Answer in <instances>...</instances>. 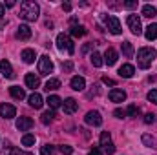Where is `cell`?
<instances>
[{
    "mask_svg": "<svg viewBox=\"0 0 157 155\" xmlns=\"http://www.w3.org/2000/svg\"><path fill=\"white\" fill-rule=\"evenodd\" d=\"M39 13H40V7L37 2H33V0H26V2H22L20 4V18L22 20H26V22H35L37 18H39Z\"/></svg>",
    "mask_w": 157,
    "mask_h": 155,
    "instance_id": "1",
    "label": "cell"
},
{
    "mask_svg": "<svg viewBox=\"0 0 157 155\" xmlns=\"http://www.w3.org/2000/svg\"><path fill=\"white\" fill-rule=\"evenodd\" d=\"M157 51L154 47H141L139 53H137V64L141 70H148L152 66V62L155 60Z\"/></svg>",
    "mask_w": 157,
    "mask_h": 155,
    "instance_id": "2",
    "label": "cell"
},
{
    "mask_svg": "<svg viewBox=\"0 0 157 155\" xmlns=\"http://www.w3.org/2000/svg\"><path fill=\"white\" fill-rule=\"evenodd\" d=\"M57 47H59L60 51H66V53H70V55H73V53H75L73 40L70 39L66 33H60V35L57 37Z\"/></svg>",
    "mask_w": 157,
    "mask_h": 155,
    "instance_id": "3",
    "label": "cell"
},
{
    "mask_svg": "<svg viewBox=\"0 0 157 155\" xmlns=\"http://www.w3.org/2000/svg\"><path fill=\"white\" fill-rule=\"evenodd\" d=\"M126 24H128V28H130V31L133 35H141L143 33V24H141V18L137 15H128Z\"/></svg>",
    "mask_w": 157,
    "mask_h": 155,
    "instance_id": "4",
    "label": "cell"
},
{
    "mask_svg": "<svg viewBox=\"0 0 157 155\" xmlns=\"http://www.w3.org/2000/svg\"><path fill=\"white\" fill-rule=\"evenodd\" d=\"M39 73L40 75H49L53 73V62L48 55H42L39 59Z\"/></svg>",
    "mask_w": 157,
    "mask_h": 155,
    "instance_id": "5",
    "label": "cell"
},
{
    "mask_svg": "<svg viewBox=\"0 0 157 155\" xmlns=\"http://www.w3.org/2000/svg\"><path fill=\"white\" fill-rule=\"evenodd\" d=\"M104 22H106V28L112 35H121L122 33V28H121V22H119L117 17H106Z\"/></svg>",
    "mask_w": 157,
    "mask_h": 155,
    "instance_id": "6",
    "label": "cell"
},
{
    "mask_svg": "<svg viewBox=\"0 0 157 155\" xmlns=\"http://www.w3.org/2000/svg\"><path fill=\"white\" fill-rule=\"evenodd\" d=\"M84 120H86V124H90V126H101V124H102V117H101L99 112H95V110L88 112L86 117H84Z\"/></svg>",
    "mask_w": 157,
    "mask_h": 155,
    "instance_id": "7",
    "label": "cell"
},
{
    "mask_svg": "<svg viewBox=\"0 0 157 155\" xmlns=\"http://www.w3.org/2000/svg\"><path fill=\"white\" fill-rule=\"evenodd\" d=\"M17 115V108L13 104H7V102H2L0 104V117L4 119H13Z\"/></svg>",
    "mask_w": 157,
    "mask_h": 155,
    "instance_id": "8",
    "label": "cell"
},
{
    "mask_svg": "<svg viewBox=\"0 0 157 155\" xmlns=\"http://www.w3.org/2000/svg\"><path fill=\"white\" fill-rule=\"evenodd\" d=\"M33 128V119H29V117H18V120H17V130L18 131H29Z\"/></svg>",
    "mask_w": 157,
    "mask_h": 155,
    "instance_id": "9",
    "label": "cell"
},
{
    "mask_svg": "<svg viewBox=\"0 0 157 155\" xmlns=\"http://www.w3.org/2000/svg\"><path fill=\"white\" fill-rule=\"evenodd\" d=\"M17 39L18 40H28L31 39V28L28 24H20L18 29H17Z\"/></svg>",
    "mask_w": 157,
    "mask_h": 155,
    "instance_id": "10",
    "label": "cell"
},
{
    "mask_svg": "<svg viewBox=\"0 0 157 155\" xmlns=\"http://www.w3.org/2000/svg\"><path fill=\"white\" fill-rule=\"evenodd\" d=\"M110 100H112V102H124V100H126V91L113 88V89L110 91Z\"/></svg>",
    "mask_w": 157,
    "mask_h": 155,
    "instance_id": "11",
    "label": "cell"
},
{
    "mask_svg": "<svg viewBox=\"0 0 157 155\" xmlns=\"http://www.w3.org/2000/svg\"><path fill=\"white\" fill-rule=\"evenodd\" d=\"M117 59H119L117 51H115L113 47H108V49H106V53H104V64H108V66H113V64L117 62Z\"/></svg>",
    "mask_w": 157,
    "mask_h": 155,
    "instance_id": "12",
    "label": "cell"
},
{
    "mask_svg": "<svg viewBox=\"0 0 157 155\" xmlns=\"http://www.w3.org/2000/svg\"><path fill=\"white\" fill-rule=\"evenodd\" d=\"M62 108H64V113H75L78 108V102L75 100V99H66L64 102H62Z\"/></svg>",
    "mask_w": 157,
    "mask_h": 155,
    "instance_id": "13",
    "label": "cell"
},
{
    "mask_svg": "<svg viewBox=\"0 0 157 155\" xmlns=\"http://www.w3.org/2000/svg\"><path fill=\"white\" fill-rule=\"evenodd\" d=\"M0 73H2L6 78H13V77H15V73H13V68H11L9 60H0Z\"/></svg>",
    "mask_w": 157,
    "mask_h": 155,
    "instance_id": "14",
    "label": "cell"
},
{
    "mask_svg": "<svg viewBox=\"0 0 157 155\" xmlns=\"http://www.w3.org/2000/svg\"><path fill=\"white\" fill-rule=\"evenodd\" d=\"M133 73H135V68L132 64H122L119 68V77H122V78H132Z\"/></svg>",
    "mask_w": 157,
    "mask_h": 155,
    "instance_id": "15",
    "label": "cell"
},
{
    "mask_svg": "<svg viewBox=\"0 0 157 155\" xmlns=\"http://www.w3.org/2000/svg\"><path fill=\"white\" fill-rule=\"evenodd\" d=\"M24 80H26V86L31 88V89H37L40 86V78H39V75H35V73H28Z\"/></svg>",
    "mask_w": 157,
    "mask_h": 155,
    "instance_id": "16",
    "label": "cell"
},
{
    "mask_svg": "<svg viewBox=\"0 0 157 155\" xmlns=\"http://www.w3.org/2000/svg\"><path fill=\"white\" fill-rule=\"evenodd\" d=\"M29 106L31 108H35V110H40L42 108V104H44V99H42V95L40 93H33V95H29Z\"/></svg>",
    "mask_w": 157,
    "mask_h": 155,
    "instance_id": "17",
    "label": "cell"
},
{
    "mask_svg": "<svg viewBox=\"0 0 157 155\" xmlns=\"http://www.w3.org/2000/svg\"><path fill=\"white\" fill-rule=\"evenodd\" d=\"M20 57H22V60H24L26 64H33V62H35V59H37V53H35V49H29V47H28V49H24V51H22V55H20Z\"/></svg>",
    "mask_w": 157,
    "mask_h": 155,
    "instance_id": "18",
    "label": "cell"
},
{
    "mask_svg": "<svg viewBox=\"0 0 157 155\" xmlns=\"http://www.w3.org/2000/svg\"><path fill=\"white\" fill-rule=\"evenodd\" d=\"M9 93H11V97H13V99H17V100L26 99V91H24L20 86H11V88H9Z\"/></svg>",
    "mask_w": 157,
    "mask_h": 155,
    "instance_id": "19",
    "label": "cell"
},
{
    "mask_svg": "<svg viewBox=\"0 0 157 155\" xmlns=\"http://www.w3.org/2000/svg\"><path fill=\"white\" fill-rule=\"evenodd\" d=\"M141 13H143V17H146V18H154V17L157 15V7L152 6V4H144Z\"/></svg>",
    "mask_w": 157,
    "mask_h": 155,
    "instance_id": "20",
    "label": "cell"
},
{
    "mask_svg": "<svg viewBox=\"0 0 157 155\" xmlns=\"http://www.w3.org/2000/svg\"><path fill=\"white\" fill-rule=\"evenodd\" d=\"M70 84H71V89H75V91H82L86 88V80L82 77H73Z\"/></svg>",
    "mask_w": 157,
    "mask_h": 155,
    "instance_id": "21",
    "label": "cell"
},
{
    "mask_svg": "<svg viewBox=\"0 0 157 155\" xmlns=\"http://www.w3.org/2000/svg\"><path fill=\"white\" fill-rule=\"evenodd\" d=\"M121 47H122V55H124L126 59H132V57H133V44H132V42L126 40V42H122Z\"/></svg>",
    "mask_w": 157,
    "mask_h": 155,
    "instance_id": "22",
    "label": "cell"
},
{
    "mask_svg": "<svg viewBox=\"0 0 157 155\" xmlns=\"http://www.w3.org/2000/svg\"><path fill=\"white\" fill-rule=\"evenodd\" d=\"M144 37L146 40H155L157 39V24H150L144 31Z\"/></svg>",
    "mask_w": 157,
    "mask_h": 155,
    "instance_id": "23",
    "label": "cell"
},
{
    "mask_svg": "<svg viewBox=\"0 0 157 155\" xmlns=\"http://www.w3.org/2000/svg\"><path fill=\"white\" fill-rule=\"evenodd\" d=\"M48 106H49L51 110H59V108L62 106V100H60V97H57V95H51V97L48 99Z\"/></svg>",
    "mask_w": 157,
    "mask_h": 155,
    "instance_id": "24",
    "label": "cell"
},
{
    "mask_svg": "<svg viewBox=\"0 0 157 155\" xmlns=\"http://www.w3.org/2000/svg\"><path fill=\"white\" fill-rule=\"evenodd\" d=\"M143 144L148 146V148H157V139L152 137V135H148V133H144L143 135Z\"/></svg>",
    "mask_w": 157,
    "mask_h": 155,
    "instance_id": "25",
    "label": "cell"
},
{
    "mask_svg": "<svg viewBox=\"0 0 157 155\" xmlns=\"http://www.w3.org/2000/svg\"><path fill=\"white\" fill-rule=\"evenodd\" d=\"M90 60H91V64H93L95 68H101V66L104 64V60H102V55H101V53H97V51H93V53H91Z\"/></svg>",
    "mask_w": 157,
    "mask_h": 155,
    "instance_id": "26",
    "label": "cell"
},
{
    "mask_svg": "<svg viewBox=\"0 0 157 155\" xmlns=\"http://www.w3.org/2000/svg\"><path fill=\"white\" fill-rule=\"evenodd\" d=\"M60 88V80L59 78H49L48 82H46V91H55V89H59Z\"/></svg>",
    "mask_w": 157,
    "mask_h": 155,
    "instance_id": "27",
    "label": "cell"
},
{
    "mask_svg": "<svg viewBox=\"0 0 157 155\" xmlns=\"http://www.w3.org/2000/svg\"><path fill=\"white\" fill-rule=\"evenodd\" d=\"M40 155H57V148L53 144H44L40 148Z\"/></svg>",
    "mask_w": 157,
    "mask_h": 155,
    "instance_id": "28",
    "label": "cell"
},
{
    "mask_svg": "<svg viewBox=\"0 0 157 155\" xmlns=\"http://www.w3.org/2000/svg\"><path fill=\"white\" fill-rule=\"evenodd\" d=\"M86 33H88V31H86L84 26H73V28H71V35H73V37H84Z\"/></svg>",
    "mask_w": 157,
    "mask_h": 155,
    "instance_id": "29",
    "label": "cell"
},
{
    "mask_svg": "<svg viewBox=\"0 0 157 155\" xmlns=\"http://www.w3.org/2000/svg\"><path fill=\"white\" fill-rule=\"evenodd\" d=\"M33 144H35V135L26 133V135L22 137V146H33Z\"/></svg>",
    "mask_w": 157,
    "mask_h": 155,
    "instance_id": "30",
    "label": "cell"
},
{
    "mask_svg": "<svg viewBox=\"0 0 157 155\" xmlns=\"http://www.w3.org/2000/svg\"><path fill=\"white\" fill-rule=\"evenodd\" d=\"M112 142V135H110V131H102L101 133V146L104 148V146H108Z\"/></svg>",
    "mask_w": 157,
    "mask_h": 155,
    "instance_id": "31",
    "label": "cell"
},
{
    "mask_svg": "<svg viewBox=\"0 0 157 155\" xmlns=\"http://www.w3.org/2000/svg\"><path fill=\"white\" fill-rule=\"evenodd\" d=\"M53 119H55V113H53V112H46V113H42V117H40L42 124H49Z\"/></svg>",
    "mask_w": 157,
    "mask_h": 155,
    "instance_id": "32",
    "label": "cell"
},
{
    "mask_svg": "<svg viewBox=\"0 0 157 155\" xmlns=\"http://www.w3.org/2000/svg\"><path fill=\"white\" fill-rule=\"evenodd\" d=\"M2 155H20V150L15 148V146H6L4 152H2Z\"/></svg>",
    "mask_w": 157,
    "mask_h": 155,
    "instance_id": "33",
    "label": "cell"
},
{
    "mask_svg": "<svg viewBox=\"0 0 157 155\" xmlns=\"http://www.w3.org/2000/svg\"><path fill=\"white\" fill-rule=\"evenodd\" d=\"M126 115H128V117H137V115H139V108H137L135 104H130V106H128V110H126Z\"/></svg>",
    "mask_w": 157,
    "mask_h": 155,
    "instance_id": "34",
    "label": "cell"
},
{
    "mask_svg": "<svg viewBox=\"0 0 157 155\" xmlns=\"http://www.w3.org/2000/svg\"><path fill=\"white\" fill-rule=\"evenodd\" d=\"M148 100L152 102V104H157V89H152V91H148Z\"/></svg>",
    "mask_w": 157,
    "mask_h": 155,
    "instance_id": "35",
    "label": "cell"
},
{
    "mask_svg": "<svg viewBox=\"0 0 157 155\" xmlns=\"http://www.w3.org/2000/svg\"><path fill=\"white\" fill-rule=\"evenodd\" d=\"M60 152H62L64 155H71L73 153V148H71L70 144H62V146H60Z\"/></svg>",
    "mask_w": 157,
    "mask_h": 155,
    "instance_id": "36",
    "label": "cell"
},
{
    "mask_svg": "<svg viewBox=\"0 0 157 155\" xmlns=\"http://www.w3.org/2000/svg\"><path fill=\"white\" fill-rule=\"evenodd\" d=\"M155 122V115L154 113H146L144 115V124H154Z\"/></svg>",
    "mask_w": 157,
    "mask_h": 155,
    "instance_id": "37",
    "label": "cell"
},
{
    "mask_svg": "<svg viewBox=\"0 0 157 155\" xmlns=\"http://www.w3.org/2000/svg\"><path fill=\"white\" fill-rule=\"evenodd\" d=\"M104 152H106L108 155H113V153H115V146H113V142H110L108 146H104Z\"/></svg>",
    "mask_w": 157,
    "mask_h": 155,
    "instance_id": "38",
    "label": "cell"
},
{
    "mask_svg": "<svg viewBox=\"0 0 157 155\" xmlns=\"http://www.w3.org/2000/svg\"><path fill=\"white\" fill-rule=\"evenodd\" d=\"M113 115L117 117V119H124V117H126V112H124V110H121V108H117V110L113 112Z\"/></svg>",
    "mask_w": 157,
    "mask_h": 155,
    "instance_id": "39",
    "label": "cell"
},
{
    "mask_svg": "<svg viewBox=\"0 0 157 155\" xmlns=\"http://www.w3.org/2000/svg\"><path fill=\"white\" fill-rule=\"evenodd\" d=\"M122 6H124V7H128V9H132V7H135V6H137V2H133V0H126Z\"/></svg>",
    "mask_w": 157,
    "mask_h": 155,
    "instance_id": "40",
    "label": "cell"
},
{
    "mask_svg": "<svg viewBox=\"0 0 157 155\" xmlns=\"http://www.w3.org/2000/svg\"><path fill=\"white\" fill-rule=\"evenodd\" d=\"M62 70H64V71H71V70H73V62H64V64H62Z\"/></svg>",
    "mask_w": 157,
    "mask_h": 155,
    "instance_id": "41",
    "label": "cell"
},
{
    "mask_svg": "<svg viewBox=\"0 0 157 155\" xmlns=\"http://www.w3.org/2000/svg\"><path fill=\"white\" fill-rule=\"evenodd\" d=\"M88 155H102V150L95 146V148H91V150H90V153H88Z\"/></svg>",
    "mask_w": 157,
    "mask_h": 155,
    "instance_id": "42",
    "label": "cell"
},
{
    "mask_svg": "<svg viewBox=\"0 0 157 155\" xmlns=\"http://www.w3.org/2000/svg\"><path fill=\"white\" fill-rule=\"evenodd\" d=\"M102 82L108 84V86H115V80H112V78H108V77H102Z\"/></svg>",
    "mask_w": 157,
    "mask_h": 155,
    "instance_id": "43",
    "label": "cell"
},
{
    "mask_svg": "<svg viewBox=\"0 0 157 155\" xmlns=\"http://www.w3.org/2000/svg\"><path fill=\"white\" fill-rule=\"evenodd\" d=\"M62 9H64V11H71V4H70V2H64V4H62Z\"/></svg>",
    "mask_w": 157,
    "mask_h": 155,
    "instance_id": "44",
    "label": "cell"
},
{
    "mask_svg": "<svg viewBox=\"0 0 157 155\" xmlns=\"http://www.w3.org/2000/svg\"><path fill=\"white\" fill-rule=\"evenodd\" d=\"M4 15H6V6H4V4H0V18H2Z\"/></svg>",
    "mask_w": 157,
    "mask_h": 155,
    "instance_id": "45",
    "label": "cell"
},
{
    "mask_svg": "<svg viewBox=\"0 0 157 155\" xmlns=\"http://www.w3.org/2000/svg\"><path fill=\"white\" fill-rule=\"evenodd\" d=\"M6 6H7V7H13V6H15V2H13V0H7V2H6Z\"/></svg>",
    "mask_w": 157,
    "mask_h": 155,
    "instance_id": "46",
    "label": "cell"
}]
</instances>
